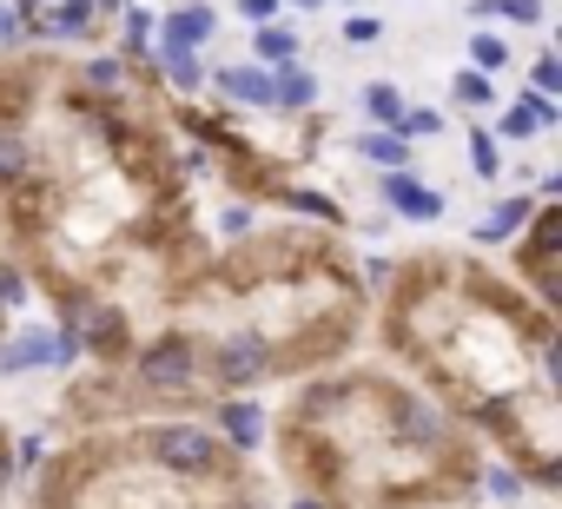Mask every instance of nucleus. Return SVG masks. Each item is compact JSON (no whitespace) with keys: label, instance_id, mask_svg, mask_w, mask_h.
Listing matches in <instances>:
<instances>
[{"label":"nucleus","instance_id":"nucleus-7","mask_svg":"<svg viewBox=\"0 0 562 509\" xmlns=\"http://www.w3.org/2000/svg\"><path fill=\"white\" fill-rule=\"evenodd\" d=\"M80 93H87V100H126V93H133L126 54H87V60H80Z\"/></svg>","mask_w":562,"mask_h":509},{"label":"nucleus","instance_id":"nucleus-2","mask_svg":"<svg viewBox=\"0 0 562 509\" xmlns=\"http://www.w3.org/2000/svg\"><path fill=\"white\" fill-rule=\"evenodd\" d=\"M212 34H218V8H212V0H179V8L159 21V47H172V54H199Z\"/></svg>","mask_w":562,"mask_h":509},{"label":"nucleus","instance_id":"nucleus-28","mask_svg":"<svg viewBox=\"0 0 562 509\" xmlns=\"http://www.w3.org/2000/svg\"><path fill=\"white\" fill-rule=\"evenodd\" d=\"M278 8H285V0H238V14H245L251 27H265V21H278Z\"/></svg>","mask_w":562,"mask_h":509},{"label":"nucleus","instance_id":"nucleus-13","mask_svg":"<svg viewBox=\"0 0 562 509\" xmlns=\"http://www.w3.org/2000/svg\"><path fill=\"white\" fill-rule=\"evenodd\" d=\"M351 146H358V159H371V166H384V172H411V139H404V133H384V126H378V133H358Z\"/></svg>","mask_w":562,"mask_h":509},{"label":"nucleus","instance_id":"nucleus-14","mask_svg":"<svg viewBox=\"0 0 562 509\" xmlns=\"http://www.w3.org/2000/svg\"><path fill=\"white\" fill-rule=\"evenodd\" d=\"M153 60H159V73H166L179 93H199V87H205V73H212L199 54H172V47H153Z\"/></svg>","mask_w":562,"mask_h":509},{"label":"nucleus","instance_id":"nucleus-24","mask_svg":"<svg viewBox=\"0 0 562 509\" xmlns=\"http://www.w3.org/2000/svg\"><path fill=\"white\" fill-rule=\"evenodd\" d=\"M542 0H496V21H509V27H542Z\"/></svg>","mask_w":562,"mask_h":509},{"label":"nucleus","instance_id":"nucleus-19","mask_svg":"<svg viewBox=\"0 0 562 509\" xmlns=\"http://www.w3.org/2000/svg\"><path fill=\"white\" fill-rule=\"evenodd\" d=\"M529 93H542V100H555V93H562V60H555L549 47L529 60Z\"/></svg>","mask_w":562,"mask_h":509},{"label":"nucleus","instance_id":"nucleus-29","mask_svg":"<svg viewBox=\"0 0 562 509\" xmlns=\"http://www.w3.org/2000/svg\"><path fill=\"white\" fill-rule=\"evenodd\" d=\"M120 8H126V0H93V14H100V21H106V14H120Z\"/></svg>","mask_w":562,"mask_h":509},{"label":"nucleus","instance_id":"nucleus-5","mask_svg":"<svg viewBox=\"0 0 562 509\" xmlns=\"http://www.w3.org/2000/svg\"><path fill=\"white\" fill-rule=\"evenodd\" d=\"M205 87H218V93H225V100H238V106H271V67H258V60L212 67V73H205Z\"/></svg>","mask_w":562,"mask_h":509},{"label":"nucleus","instance_id":"nucleus-9","mask_svg":"<svg viewBox=\"0 0 562 509\" xmlns=\"http://www.w3.org/2000/svg\"><path fill=\"white\" fill-rule=\"evenodd\" d=\"M100 34V14H93V0H67V8L34 34V41H54V47H87Z\"/></svg>","mask_w":562,"mask_h":509},{"label":"nucleus","instance_id":"nucleus-30","mask_svg":"<svg viewBox=\"0 0 562 509\" xmlns=\"http://www.w3.org/2000/svg\"><path fill=\"white\" fill-rule=\"evenodd\" d=\"M285 8H299V14H318V8H325V0H285Z\"/></svg>","mask_w":562,"mask_h":509},{"label":"nucleus","instance_id":"nucleus-22","mask_svg":"<svg viewBox=\"0 0 562 509\" xmlns=\"http://www.w3.org/2000/svg\"><path fill=\"white\" fill-rule=\"evenodd\" d=\"M470 166H476L483 179H496V172H503V152H496V139H490V126H476V133H470Z\"/></svg>","mask_w":562,"mask_h":509},{"label":"nucleus","instance_id":"nucleus-1","mask_svg":"<svg viewBox=\"0 0 562 509\" xmlns=\"http://www.w3.org/2000/svg\"><path fill=\"white\" fill-rule=\"evenodd\" d=\"M212 430H218V443H225L232 456H251V450L265 443V410H258V397H212Z\"/></svg>","mask_w":562,"mask_h":509},{"label":"nucleus","instance_id":"nucleus-11","mask_svg":"<svg viewBox=\"0 0 562 509\" xmlns=\"http://www.w3.org/2000/svg\"><path fill=\"white\" fill-rule=\"evenodd\" d=\"M251 60L258 67H292V60H305V34L285 27V21H265L258 41H251Z\"/></svg>","mask_w":562,"mask_h":509},{"label":"nucleus","instance_id":"nucleus-4","mask_svg":"<svg viewBox=\"0 0 562 509\" xmlns=\"http://www.w3.org/2000/svg\"><path fill=\"white\" fill-rule=\"evenodd\" d=\"M54 371V325H21L14 338H0V377Z\"/></svg>","mask_w":562,"mask_h":509},{"label":"nucleus","instance_id":"nucleus-15","mask_svg":"<svg viewBox=\"0 0 562 509\" xmlns=\"http://www.w3.org/2000/svg\"><path fill=\"white\" fill-rule=\"evenodd\" d=\"M153 27H159L153 8H139V0H126V8H120V47L126 54H153Z\"/></svg>","mask_w":562,"mask_h":509},{"label":"nucleus","instance_id":"nucleus-3","mask_svg":"<svg viewBox=\"0 0 562 509\" xmlns=\"http://www.w3.org/2000/svg\"><path fill=\"white\" fill-rule=\"evenodd\" d=\"M378 192H384V205H391L397 218H411V225H437V218H443V199L417 179V166H411V172H384Z\"/></svg>","mask_w":562,"mask_h":509},{"label":"nucleus","instance_id":"nucleus-18","mask_svg":"<svg viewBox=\"0 0 562 509\" xmlns=\"http://www.w3.org/2000/svg\"><path fill=\"white\" fill-rule=\"evenodd\" d=\"M450 100H457V106H490V100H496V80L476 73V67H463V73L450 80Z\"/></svg>","mask_w":562,"mask_h":509},{"label":"nucleus","instance_id":"nucleus-12","mask_svg":"<svg viewBox=\"0 0 562 509\" xmlns=\"http://www.w3.org/2000/svg\"><path fill=\"white\" fill-rule=\"evenodd\" d=\"M476 489H483L496 509H522V496H529V476H522L516 463H503V456H496V463H483V470H476Z\"/></svg>","mask_w":562,"mask_h":509},{"label":"nucleus","instance_id":"nucleus-21","mask_svg":"<svg viewBox=\"0 0 562 509\" xmlns=\"http://www.w3.org/2000/svg\"><path fill=\"white\" fill-rule=\"evenodd\" d=\"M397 133H404V139H437V133H443V113H437V106H404Z\"/></svg>","mask_w":562,"mask_h":509},{"label":"nucleus","instance_id":"nucleus-26","mask_svg":"<svg viewBox=\"0 0 562 509\" xmlns=\"http://www.w3.org/2000/svg\"><path fill=\"white\" fill-rule=\"evenodd\" d=\"M218 231H225V238H251V231H258V212H251V205H225Z\"/></svg>","mask_w":562,"mask_h":509},{"label":"nucleus","instance_id":"nucleus-25","mask_svg":"<svg viewBox=\"0 0 562 509\" xmlns=\"http://www.w3.org/2000/svg\"><path fill=\"white\" fill-rule=\"evenodd\" d=\"M490 139H509V146H529V139H542V133H536V120H529L522 106H509V113H503V126H496Z\"/></svg>","mask_w":562,"mask_h":509},{"label":"nucleus","instance_id":"nucleus-8","mask_svg":"<svg viewBox=\"0 0 562 509\" xmlns=\"http://www.w3.org/2000/svg\"><path fill=\"white\" fill-rule=\"evenodd\" d=\"M536 205H542V199H522V192H516V199H496V205L476 218V245H509V238L536 218Z\"/></svg>","mask_w":562,"mask_h":509},{"label":"nucleus","instance_id":"nucleus-10","mask_svg":"<svg viewBox=\"0 0 562 509\" xmlns=\"http://www.w3.org/2000/svg\"><path fill=\"white\" fill-rule=\"evenodd\" d=\"M27 172H34V139L21 133V120H0V192L27 185Z\"/></svg>","mask_w":562,"mask_h":509},{"label":"nucleus","instance_id":"nucleus-20","mask_svg":"<svg viewBox=\"0 0 562 509\" xmlns=\"http://www.w3.org/2000/svg\"><path fill=\"white\" fill-rule=\"evenodd\" d=\"M338 41H345V47H378V41H384V21H378V14H345Z\"/></svg>","mask_w":562,"mask_h":509},{"label":"nucleus","instance_id":"nucleus-31","mask_svg":"<svg viewBox=\"0 0 562 509\" xmlns=\"http://www.w3.org/2000/svg\"><path fill=\"white\" fill-rule=\"evenodd\" d=\"M292 509H331V502H318V496H292Z\"/></svg>","mask_w":562,"mask_h":509},{"label":"nucleus","instance_id":"nucleus-17","mask_svg":"<svg viewBox=\"0 0 562 509\" xmlns=\"http://www.w3.org/2000/svg\"><path fill=\"white\" fill-rule=\"evenodd\" d=\"M470 67L476 73H503L509 67V41L503 34H470Z\"/></svg>","mask_w":562,"mask_h":509},{"label":"nucleus","instance_id":"nucleus-27","mask_svg":"<svg viewBox=\"0 0 562 509\" xmlns=\"http://www.w3.org/2000/svg\"><path fill=\"white\" fill-rule=\"evenodd\" d=\"M0 47H8V54H14V47H27V21L8 8V0H0Z\"/></svg>","mask_w":562,"mask_h":509},{"label":"nucleus","instance_id":"nucleus-16","mask_svg":"<svg viewBox=\"0 0 562 509\" xmlns=\"http://www.w3.org/2000/svg\"><path fill=\"white\" fill-rule=\"evenodd\" d=\"M364 113H371V126L397 133V120H404V87H391V80H371V87H364Z\"/></svg>","mask_w":562,"mask_h":509},{"label":"nucleus","instance_id":"nucleus-6","mask_svg":"<svg viewBox=\"0 0 562 509\" xmlns=\"http://www.w3.org/2000/svg\"><path fill=\"white\" fill-rule=\"evenodd\" d=\"M318 100H325V87H318V73H312L305 60L271 67V106H278V113H312Z\"/></svg>","mask_w":562,"mask_h":509},{"label":"nucleus","instance_id":"nucleus-23","mask_svg":"<svg viewBox=\"0 0 562 509\" xmlns=\"http://www.w3.org/2000/svg\"><path fill=\"white\" fill-rule=\"evenodd\" d=\"M8 8H14V14L27 21V41H34V34H41V27H47V21H54L60 8H67V0H8Z\"/></svg>","mask_w":562,"mask_h":509}]
</instances>
